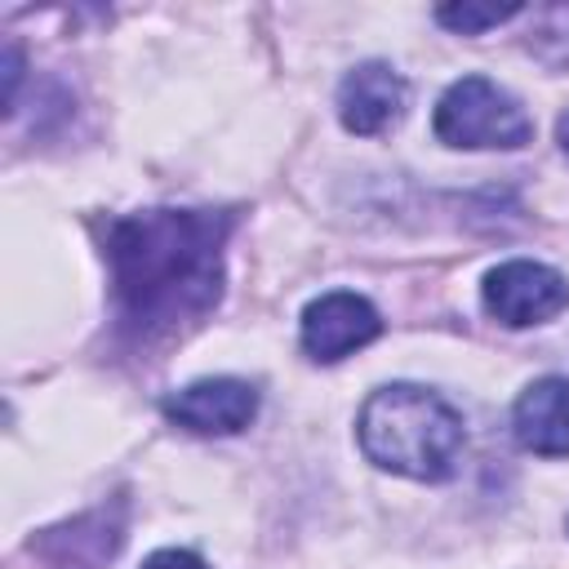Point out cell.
<instances>
[{
	"label": "cell",
	"instance_id": "cell-7",
	"mask_svg": "<svg viewBox=\"0 0 569 569\" xmlns=\"http://www.w3.org/2000/svg\"><path fill=\"white\" fill-rule=\"evenodd\" d=\"M409 107V84L391 62H360L338 84V120L356 138L387 133Z\"/></svg>",
	"mask_w": 569,
	"mask_h": 569
},
{
	"label": "cell",
	"instance_id": "cell-8",
	"mask_svg": "<svg viewBox=\"0 0 569 569\" xmlns=\"http://www.w3.org/2000/svg\"><path fill=\"white\" fill-rule=\"evenodd\" d=\"M511 436L525 453L569 458V378H538L511 405Z\"/></svg>",
	"mask_w": 569,
	"mask_h": 569
},
{
	"label": "cell",
	"instance_id": "cell-5",
	"mask_svg": "<svg viewBox=\"0 0 569 569\" xmlns=\"http://www.w3.org/2000/svg\"><path fill=\"white\" fill-rule=\"evenodd\" d=\"M382 333V316L369 298L351 293V289H333V293H320L316 302H307L302 311V325H298V338H302V351L320 365H333L360 347H369L373 338Z\"/></svg>",
	"mask_w": 569,
	"mask_h": 569
},
{
	"label": "cell",
	"instance_id": "cell-3",
	"mask_svg": "<svg viewBox=\"0 0 569 569\" xmlns=\"http://www.w3.org/2000/svg\"><path fill=\"white\" fill-rule=\"evenodd\" d=\"M431 129L445 147H462V151H489V147L516 151L533 138V120L520 107V98L493 84L489 76L453 80L436 102Z\"/></svg>",
	"mask_w": 569,
	"mask_h": 569
},
{
	"label": "cell",
	"instance_id": "cell-12",
	"mask_svg": "<svg viewBox=\"0 0 569 569\" xmlns=\"http://www.w3.org/2000/svg\"><path fill=\"white\" fill-rule=\"evenodd\" d=\"M18 76H22V53H18V44H9L4 49V84H9L4 102H9V111H13V98H18Z\"/></svg>",
	"mask_w": 569,
	"mask_h": 569
},
{
	"label": "cell",
	"instance_id": "cell-4",
	"mask_svg": "<svg viewBox=\"0 0 569 569\" xmlns=\"http://www.w3.org/2000/svg\"><path fill=\"white\" fill-rule=\"evenodd\" d=\"M480 302L498 325L529 329V325H547L551 316H560L569 307V280L547 262L507 258L493 271H485Z\"/></svg>",
	"mask_w": 569,
	"mask_h": 569
},
{
	"label": "cell",
	"instance_id": "cell-9",
	"mask_svg": "<svg viewBox=\"0 0 569 569\" xmlns=\"http://www.w3.org/2000/svg\"><path fill=\"white\" fill-rule=\"evenodd\" d=\"M529 49L547 67H565L569 62V4H542V9H533Z\"/></svg>",
	"mask_w": 569,
	"mask_h": 569
},
{
	"label": "cell",
	"instance_id": "cell-11",
	"mask_svg": "<svg viewBox=\"0 0 569 569\" xmlns=\"http://www.w3.org/2000/svg\"><path fill=\"white\" fill-rule=\"evenodd\" d=\"M142 569H209V565L187 547H164V551H151L142 560Z\"/></svg>",
	"mask_w": 569,
	"mask_h": 569
},
{
	"label": "cell",
	"instance_id": "cell-2",
	"mask_svg": "<svg viewBox=\"0 0 569 569\" xmlns=\"http://www.w3.org/2000/svg\"><path fill=\"white\" fill-rule=\"evenodd\" d=\"M356 436L373 467H382L391 476L427 480V485L449 480L458 471V458L467 445L462 413L445 396H436L418 382L378 387L360 405Z\"/></svg>",
	"mask_w": 569,
	"mask_h": 569
},
{
	"label": "cell",
	"instance_id": "cell-13",
	"mask_svg": "<svg viewBox=\"0 0 569 569\" xmlns=\"http://www.w3.org/2000/svg\"><path fill=\"white\" fill-rule=\"evenodd\" d=\"M556 142H560V151H565V160H569V111L556 120Z\"/></svg>",
	"mask_w": 569,
	"mask_h": 569
},
{
	"label": "cell",
	"instance_id": "cell-1",
	"mask_svg": "<svg viewBox=\"0 0 569 569\" xmlns=\"http://www.w3.org/2000/svg\"><path fill=\"white\" fill-rule=\"evenodd\" d=\"M227 227L213 209H138L107 222L116 307L138 338L178 333L218 307Z\"/></svg>",
	"mask_w": 569,
	"mask_h": 569
},
{
	"label": "cell",
	"instance_id": "cell-10",
	"mask_svg": "<svg viewBox=\"0 0 569 569\" xmlns=\"http://www.w3.org/2000/svg\"><path fill=\"white\" fill-rule=\"evenodd\" d=\"M516 13H525L520 4H440L436 9V22L458 31V36H480L489 27H502L511 22Z\"/></svg>",
	"mask_w": 569,
	"mask_h": 569
},
{
	"label": "cell",
	"instance_id": "cell-6",
	"mask_svg": "<svg viewBox=\"0 0 569 569\" xmlns=\"http://www.w3.org/2000/svg\"><path fill=\"white\" fill-rule=\"evenodd\" d=\"M164 418L196 436H236L258 418V391L244 378H200L164 396Z\"/></svg>",
	"mask_w": 569,
	"mask_h": 569
}]
</instances>
